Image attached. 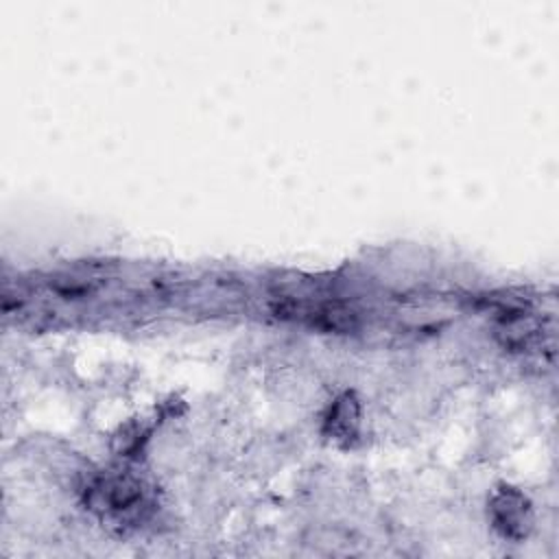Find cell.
I'll use <instances>...</instances> for the list:
<instances>
[{"label": "cell", "mask_w": 559, "mask_h": 559, "mask_svg": "<svg viewBox=\"0 0 559 559\" xmlns=\"http://www.w3.org/2000/svg\"><path fill=\"white\" fill-rule=\"evenodd\" d=\"M85 500L103 518H116L120 522L140 518L142 509L146 507L144 485L138 478L120 472L96 476L85 487Z\"/></svg>", "instance_id": "obj_1"}, {"label": "cell", "mask_w": 559, "mask_h": 559, "mask_svg": "<svg viewBox=\"0 0 559 559\" xmlns=\"http://www.w3.org/2000/svg\"><path fill=\"white\" fill-rule=\"evenodd\" d=\"M360 424V408L352 393H343L332 406L325 417V435L336 441H349L358 432Z\"/></svg>", "instance_id": "obj_3"}, {"label": "cell", "mask_w": 559, "mask_h": 559, "mask_svg": "<svg viewBox=\"0 0 559 559\" xmlns=\"http://www.w3.org/2000/svg\"><path fill=\"white\" fill-rule=\"evenodd\" d=\"M491 520L493 526L511 539H522L528 535L531 524H533V511L531 502L526 500L524 493H520L513 487H502L493 493L491 504Z\"/></svg>", "instance_id": "obj_2"}]
</instances>
